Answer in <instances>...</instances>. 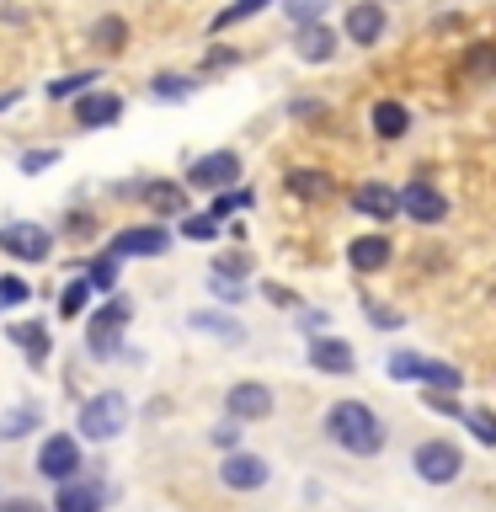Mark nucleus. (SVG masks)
<instances>
[{
    "label": "nucleus",
    "instance_id": "nucleus-1",
    "mask_svg": "<svg viewBox=\"0 0 496 512\" xmlns=\"http://www.w3.org/2000/svg\"><path fill=\"white\" fill-rule=\"evenodd\" d=\"M326 438L336 448H347V454H379L384 448V422L374 411L363 406V400H336V406L326 411Z\"/></svg>",
    "mask_w": 496,
    "mask_h": 512
},
{
    "label": "nucleus",
    "instance_id": "nucleus-2",
    "mask_svg": "<svg viewBox=\"0 0 496 512\" xmlns=\"http://www.w3.org/2000/svg\"><path fill=\"white\" fill-rule=\"evenodd\" d=\"M123 427H128V400L118 390H107V395H96L80 406V432H86L91 443H112Z\"/></svg>",
    "mask_w": 496,
    "mask_h": 512
},
{
    "label": "nucleus",
    "instance_id": "nucleus-3",
    "mask_svg": "<svg viewBox=\"0 0 496 512\" xmlns=\"http://www.w3.org/2000/svg\"><path fill=\"white\" fill-rule=\"evenodd\" d=\"M0 251L16 256V262H48V251H54V235H48L43 224L11 219V224H0Z\"/></svg>",
    "mask_w": 496,
    "mask_h": 512
},
{
    "label": "nucleus",
    "instance_id": "nucleus-4",
    "mask_svg": "<svg viewBox=\"0 0 496 512\" xmlns=\"http://www.w3.org/2000/svg\"><path fill=\"white\" fill-rule=\"evenodd\" d=\"M416 475L427 480V486H448V480H454L459 470H464V454L448 438H427L422 448H416Z\"/></svg>",
    "mask_w": 496,
    "mask_h": 512
},
{
    "label": "nucleus",
    "instance_id": "nucleus-5",
    "mask_svg": "<svg viewBox=\"0 0 496 512\" xmlns=\"http://www.w3.org/2000/svg\"><path fill=\"white\" fill-rule=\"evenodd\" d=\"M240 182V155L235 150H214V155H198L187 171V187H203V192H230Z\"/></svg>",
    "mask_w": 496,
    "mask_h": 512
},
{
    "label": "nucleus",
    "instance_id": "nucleus-6",
    "mask_svg": "<svg viewBox=\"0 0 496 512\" xmlns=\"http://www.w3.org/2000/svg\"><path fill=\"white\" fill-rule=\"evenodd\" d=\"M166 251H171V230H160V224H128L107 246L112 262H123V256H166Z\"/></svg>",
    "mask_w": 496,
    "mask_h": 512
},
{
    "label": "nucleus",
    "instance_id": "nucleus-7",
    "mask_svg": "<svg viewBox=\"0 0 496 512\" xmlns=\"http://www.w3.org/2000/svg\"><path fill=\"white\" fill-rule=\"evenodd\" d=\"M128 299H112L107 310H96L91 315V326H86V342H91V352L96 358H112V352H118V331L128 326Z\"/></svg>",
    "mask_w": 496,
    "mask_h": 512
},
{
    "label": "nucleus",
    "instance_id": "nucleus-8",
    "mask_svg": "<svg viewBox=\"0 0 496 512\" xmlns=\"http://www.w3.org/2000/svg\"><path fill=\"white\" fill-rule=\"evenodd\" d=\"M38 470L48 475V480H70V475H80L86 464H80V443L70 438V432H54V438H43V448H38Z\"/></svg>",
    "mask_w": 496,
    "mask_h": 512
},
{
    "label": "nucleus",
    "instance_id": "nucleus-9",
    "mask_svg": "<svg viewBox=\"0 0 496 512\" xmlns=\"http://www.w3.org/2000/svg\"><path fill=\"white\" fill-rule=\"evenodd\" d=\"M400 214L416 219V224H443L448 219V198L438 187H427V182H411V187H400Z\"/></svg>",
    "mask_w": 496,
    "mask_h": 512
},
{
    "label": "nucleus",
    "instance_id": "nucleus-10",
    "mask_svg": "<svg viewBox=\"0 0 496 512\" xmlns=\"http://www.w3.org/2000/svg\"><path fill=\"white\" fill-rule=\"evenodd\" d=\"M224 406H230L235 422H262V416L272 411V390H267V384H256V379H246V384H230Z\"/></svg>",
    "mask_w": 496,
    "mask_h": 512
},
{
    "label": "nucleus",
    "instance_id": "nucleus-11",
    "mask_svg": "<svg viewBox=\"0 0 496 512\" xmlns=\"http://www.w3.org/2000/svg\"><path fill=\"white\" fill-rule=\"evenodd\" d=\"M54 512H102V480H86V475L59 480Z\"/></svg>",
    "mask_w": 496,
    "mask_h": 512
},
{
    "label": "nucleus",
    "instance_id": "nucleus-12",
    "mask_svg": "<svg viewBox=\"0 0 496 512\" xmlns=\"http://www.w3.org/2000/svg\"><path fill=\"white\" fill-rule=\"evenodd\" d=\"M219 480L230 491H256V486H267V459H256V454H230L219 464Z\"/></svg>",
    "mask_w": 496,
    "mask_h": 512
},
{
    "label": "nucleus",
    "instance_id": "nucleus-13",
    "mask_svg": "<svg viewBox=\"0 0 496 512\" xmlns=\"http://www.w3.org/2000/svg\"><path fill=\"white\" fill-rule=\"evenodd\" d=\"M352 208H358L363 219H395L400 214V192L384 187V182H363V187H352Z\"/></svg>",
    "mask_w": 496,
    "mask_h": 512
},
{
    "label": "nucleus",
    "instance_id": "nucleus-14",
    "mask_svg": "<svg viewBox=\"0 0 496 512\" xmlns=\"http://www.w3.org/2000/svg\"><path fill=\"white\" fill-rule=\"evenodd\" d=\"M310 363L320 368V374H352V347L342 342V336H315L310 342Z\"/></svg>",
    "mask_w": 496,
    "mask_h": 512
},
{
    "label": "nucleus",
    "instance_id": "nucleus-15",
    "mask_svg": "<svg viewBox=\"0 0 496 512\" xmlns=\"http://www.w3.org/2000/svg\"><path fill=\"white\" fill-rule=\"evenodd\" d=\"M118 112H123V102L112 91H86L75 102V118H80V128H107V123H118Z\"/></svg>",
    "mask_w": 496,
    "mask_h": 512
},
{
    "label": "nucleus",
    "instance_id": "nucleus-16",
    "mask_svg": "<svg viewBox=\"0 0 496 512\" xmlns=\"http://www.w3.org/2000/svg\"><path fill=\"white\" fill-rule=\"evenodd\" d=\"M347 38L352 43H379L384 38V6L379 0H358V6L347 11Z\"/></svg>",
    "mask_w": 496,
    "mask_h": 512
},
{
    "label": "nucleus",
    "instance_id": "nucleus-17",
    "mask_svg": "<svg viewBox=\"0 0 496 512\" xmlns=\"http://www.w3.org/2000/svg\"><path fill=\"white\" fill-rule=\"evenodd\" d=\"M390 256H395V251H390V240H384V235H358V240L347 246V262L358 267V272H379Z\"/></svg>",
    "mask_w": 496,
    "mask_h": 512
},
{
    "label": "nucleus",
    "instance_id": "nucleus-18",
    "mask_svg": "<svg viewBox=\"0 0 496 512\" xmlns=\"http://www.w3.org/2000/svg\"><path fill=\"white\" fill-rule=\"evenodd\" d=\"M294 48H299V59H310V64H326V59L336 54V32H331V27H320V22H304Z\"/></svg>",
    "mask_w": 496,
    "mask_h": 512
},
{
    "label": "nucleus",
    "instance_id": "nucleus-19",
    "mask_svg": "<svg viewBox=\"0 0 496 512\" xmlns=\"http://www.w3.org/2000/svg\"><path fill=\"white\" fill-rule=\"evenodd\" d=\"M139 198L155 208V214H187V187H171V182H144Z\"/></svg>",
    "mask_w": 496,
    "mask_h": 512
},
{
    "label": "nucleus",
    "instance_id": "nucleus-20",
    "mask_svg": "<svg viewBox=\"0 0 496 512\" xmlns=\"http://www.w3.org/2000/svg\"><path fill=\"white\" fill-rule=\"evenodd\" d=\"M11 342L27 352V363H43V358H48V326H43V320H27V326H11Z\"/></svg>",
    "mask_w": 496,
    "mask_h": 512
},
{
    "label": "nucleus",
    "instance_id": "nucleus-21",
    "mask_svg": "<svg viewBox=\"0 0 496 512\" xmlns=\"http://www.w3.org/2000/svg\"><path fill=\"white\" fill-rule=\"evenodd\" d=\"M406 128H411V112L400 107V102H379V107H374V134H379V139H400Z\"/></svg>",
    "mask_w": 496,
    "mask_h": 512
},
{
    "label": "nucleus",
    "instance_id": "nucleus-22",
    "mask_svg": "<svg viewBox=\"0 0 496 512\" xmlns=\"http://www.w3.org/2000/svg\"><path fill=\"white\" fill-rule=\"evenodd\" d=\"M192 331H214V336H224V342H246L240 320H230V315H214V310H198V315H192Z\"/></svg>",
    "mask_w": 496,
    "mask_h": 512
},
{
    "label": "nucleus",
    "instance_id": "nucleus-23",
    "mask_svg": "<svg viewBox=\"0 0 496 512\" xmlns=\"http://www.w3.org/2000/svg\"><path fill=\"white\" fill-rule=\"evenodd\" d=\"M416 379H422L427 390H438V395H454L459 384H464V379H459V368H448V363H427V358H422V374H416Z\"/></svg>",
    "mask_w": 496,
    "mask_h": 512
},
{
    "label": "nucleus",
    "instance_id": "nucleus-24",
    "mask_svg": "<svg viewBox=\"0 0 496 512\" xmlns=\"http://www.w3.org/2000/svg\"><path fill=\"white\" fill-rule=\"evenodd\" d=\"M288 192H299V198H326L331 192V176H320V171H288Z\"/></svg>",
    "mask_w": 496,
    "mask_h": 512
},
{
    "label": "nucleus",
    "instance_id": "nucleus-25",
    "mask_svg": "<svg viewBox=\"0 0 496 512\" xmlns=\"http://www.w3.org/2000/svg\"><path fill=\"white\" fill-rule=\"evenodd\" d=\"M38 406H22V411H6V416H0V438H22V432L32 427V422H38Z\"/></svg>",
    "mask_w": 496,
    "mask_h": 512
},
{
    "label": "nucleus",
    "instance_id": "nucleus-26",
    "mask_svg": "<svg viewBox=\"0 0 496 512\" xmlns=\"http://www.w3.org/2000/svg\"><path fill=\"white\" fill-rule=\"evenodd\" d=\"M91 38L102 43L107 54H118V48H123V38H128V27L118 22V16H102V22H96V32H91Z\"/></svg>",
    "mask_w": 496,
    "mask_h": 512
},
{
    "label": "nucleus",
    "instance_id": "nucleus-27",
    "mask_svg": "<svg viewBox=\"0 0 496 512\" xmlns=\"http://www.w3.org/2000/svg\"><path fill=\"white\" fill-rule=\"evenodd\" d=\"M267 0H235V6H224L219 16H214V32H224V27H235V22H246V16H256Z\"/></svg>",
    "mask_w": 496,
    "mask_h": 512
},
{
    "label": "nucleus",
    "instance_id": "nucleus-28",
    "mask_svg": "<svg viewBox=\"0 0 496 512\" xmlns=\"http://www.w3.org/2000/svg\"><path fill=\"white\" fill-rule=\"evenodd\" d=\"M283 11H288V22H294V27H304V22H320L326 0H283Z\"/></svg>",
    "mask_w": 496,
    "mask_h": 512
},
{
    "label": "nucleus",
    "instance_id": "nucleus-29",
    "mask_svg": "<svg viewBox=\"0 0 496 512\" xmlns=\"http://www.w3.org/2000/svg\"><path fill=\"white\" fill-rule=\"evenodd\" d=\"M86 86H96V70H86V75H64V80H54V86H48V96H54V102H64V96H80Z\"/></svg>",
    "mask_w": 496,
    "mask_h": 512
},
{
    "label": "nucleus",
    "instance_id": "nucleus-30",
    "mask_svg": "<svg viewBox=\"0 0 496 512\" xmlns=\"http://www.w3.org/2000/svg\"><path fill=\"white\" fill-rule=\"evenodd\" d=\"M160 102H182V96L192 91V80H182V75H155V86H150Z\"/></svg>",
    "mask_w": 496,
    "mask_h": 512
},
{
    "label": "nucleus",
    "instance_id": "nucleus-31",
    "mask_svg": "<svg viewBox=\"0 0 496 512\" xmlns=\"http://www.w3.org/2000/svg\"><path fill=\"white\" fill-rule=\"evenodd\" d=\"M86 299H91V283H86V278H75V283L59 294V315H80V304H86Z\"/></svg>",
    "mask_w": 496,
    "mask_h": 512
},
{
    "label": "nucleus",
    "instance_id": "nucleus-32",
    "mask_svg": "<svg viewBox=\"0 0 496 512\" xmlns=\"http://www.w3.org/2000/svg\"><path fill=\"white\" fill-rule=\"evenodd\" d=\"M182 235L187 240H214L219 235V219L214 214H192V219H182Z\"/></svg>",
    "mask_w": 496,
    "mask_h": 512
},
{
    "label": "nucleus",
    "instance_id": "nucleus-33",
    "mask_svg": "<svg viewBox=\"0 0 496 512\" xmlns=\"http://www.w3.org/2000/svg\"><path fill=\"white\" fill-rule=\"evenodd\" d=\"M16 304H27V283L22 278H0V310H16Z\"/></svg>",
    "mask_w": 496,
    "mask_h": 512
},
{
    "label": "nucleus",
    "instance_id": "nucleus-34",
    "mask_svg": "<svg viewBox=\"0 0 496 512\" xmlns=\"http://www.w3.org/2000/svg\"><path fill=\"white\" fill-rule=\"evenodd\" d=\"M256 198H251V192H219V198H214V208H208V214H214V219H224V214H230V208H251Z\"/></svg>",
    "mask_w": 496,
    "mask_h": 512
},
{
    "label": "nucleus",
    "instance_id": "nucleus-35",
    "mask_svg": "<svg viewBox=\"0 0 496 512\" xmlns=\"http://www.w3.org/2000/svg\"><path fill=\"white\" fill-rule=\"evenodd\" d=\"M390 374H395V379H416V374H422V358H411V352H395V358H390Z\"/></svg>",
    "mask_w": 496,
    "mask_h": 512
},
{
    "label": "nucleus",
    "instance_id": "nucleus-36",
    "mask_svg": "<svg viewBox=\"0 0 496 512\" xmlns=\"http://www.w3.org/2000/svg\"><path fill=\"white\" fill-rule=\"evenodd\" d=\"M464 422L475 427V438H486V443H496V416H491V411H470V416H464Z\"/></svg>",
    "mask_w": 496,
    "mask_h": 512
},
{
    "label": "nucleus",
    "instance_id": "nucleus-37",
    "mask_svg": "<svg viewBox=\"0 0 496 512\" xmlns=\"http://www.w3.org/2000/svg\"><path fill=\"white\" fill-rule=\"evenodd\" d=\"M112 267H118V262H112V256H102V262L86 272V283H91V288H112Z\"/></svg>",
    "mask_w": 496,
    "mask_h": 512
},
{
    "label": "nucleus",
    "instance_id": "nucleus-38",
    "mask_svg": "<svg viewBox=\"0 0 496 512\" xmlns=\"http://www.w3.org/2000/svg\"><path fill=\"white\" fill-rule=\"evenodd\" d=\"M59 160V150H27L22 155V171H43V166H54Z\"/></svg>",
    "mask_w": 496,
    "mask_h": 512
},
{
    "label": "nucleus",
    "instance_id": "nucleus-39",
    "mask_svg": "<svg viewBox=\"0 0 496 512\" xmlns=\"http://www.w3.org/2000/svg\"><path fill=\"white\" fill-rule=\"evenodd\" d=\"M219 278H240V272H246V256H240V251H230V256H219Z\"/></svg>",
    "mask_w": 496,
    "mask_h": 512
},
{
    "label": "nucleus",
    "instance_id": "nucleus-40",
    "mask_svg": "<svg viewBox=\"0 0 496 512\" xmlns=\"http://www.w3.org/2000/svg\"><path fill=\"white\" fill-rule=\"evenodd\" d=\"M235 438H240L235 416H230V422H224V427H214V443H219V448H235Z\"/></svg>",
    "mask_w": 496,
    "mask_h": 512
},
{
    "label": "nucleus",
    "instance_id": "nucleus-41",
    "mask_svg": "<svg viewBox=\"0 0 496 512\" xmlns=\"http://www.w3.org/2000/svg\"><path fill=\"white\" fill-rule=\"evenodd\" d=\"M0 512H43V507L27 502V496H16V502H0Z\"/></svg>",
    "mask_w": 496,
    "mask_h": 512
},
{
    "label": "nucleus",
    "instance_id": "nucleus-42",
    "mask_svg": "<svg viewBox=\"0 0 496 512\" xmlns=\"http://www.w3.org/2000/svg\"><path fill=\"white\" fill-rule=\"evenodd\" d=\"M368 320H374V326H400L395 310H368Z\"/></svg>",
    "mask_w": 496,
    "mask_h": 512
}]
</instances>
